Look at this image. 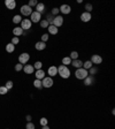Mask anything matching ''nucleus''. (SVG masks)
<instances>
[{
    "instance_id": "11",
    "label": "nucleus",
    "mask_w": 115,
    "mask_h": 129,
    "mask_svg": "<svg viewBox=\"0 0 115 129\" xmlns=\"http://www.w3.org/2000/svg\"><path fill=\"white\" fill-rule=\"evenodd\" d=\"M5 5H6L7 9H9V10H13V9L16 7V2L14 0H6V1H5Z\"/></svg>"
},
{
    "instance_id": "27",
    "label": "nucleus",
    "mask_w": 115,
    "mask_h": 129,
    "mask_svg": "<svg viewBox=\"0 0 115 129\" xmlns=\"http://www.w3.org/2000/svg\"><path fill=\"white\" fill-rule=\"evenodd\" d=\"M22 20H23V18H22V16H21V15H15L14 17H13V22H14L15 24L21 23Z\"/></svg>"
},
{
    "instance_id": "39",
    "label": "nucleus",
    "mask_w": 115,
    "mask_h": 129,
    "mask_svg": "<svg viewBox=\"0 0 115 129\" xmlns=\"http://www.w3.org/2000/svg\"><path fill=\"white\" fill-rule=\"evenodd\" d=\"M15 70H16V72H21V70H23V65L17 63V65L15 66Z\"/></svg>"
},
{
    "instance_id": "22",
    "label": "nucleus",
    "mask_w": 115,
    "mask_h": 129,
    "mask_svg": "<svg viewBox=\"0 0 115 129\" xmlns=\"http://www.w3.org/2000/svg\"><path fill=\"white\" fill-rule=\"evenodd\" d=\"M6 51L8 52V53H13V52L15 51V46L13 45L12 43H9V44L6 45Z\"/></svg>"
},
{
    "instance_id": "5",
    "label": "nucleus",
    "mask_w": 115,
    "mask_h": 129,
    "mask_svg": "<svg viewBox=\"0 0 115 129\" xmlns=\"http://www.w3.org/2000/svg\"><path fill=\"white\" fill-rule=\"evenodd\" d=\"M29 60H30V55H29V53H22V54L18 55V63H21V65H23V66H24Z\"/></svg>"
},
{
    "instance_id": "20",
    "label": "nucleus",
    "mask_w": 115,
    "mask_h": 129,
    "mask_svg": "<svg viewBox=\"0 0 115 129\" xmlns=\"http://www.w3.org/2000/svg\"><path fill=\"white\" fill-rule=\"evenodd\" d=\"M13 33L15 35V37L21 36V35H23V30H22L21 27H16V28H14V29H13Z\"/></svg>"
},
{
    "instance_id": "18",
    "label": "nucleus",
    "mask_w": 115,
    "mask_h": 129,
    "mask_svg": "<svg viewBox=\"0 0 115 129\" xmlns=\"http://www.w3.org/2000/svg\"><path fill=\"white\" fill-rule=\"evenodd\" d=\"M47 30H49V33H51V35H57V33L59 32V29H58L57 27H54L53 24H50Z\"/></svg>"
},
{
    "instance_id": "28",
    "label": "nucleus",
    "mask_w": 115,
    "mask_h": 129,
    "mask_svg": "<svg viewBox=\"0 0 115 129\" xmlns=\"http://www.w3.org/2000/svg\"><path fill=\"white\" fill-rule=\"evenodd\" d=\"M33 68L36 69V70H38V69H42L43 68V62H42V61H36V62H35V66H33Z\"/></svg>"
},
{
    "instance_id": "19",
    "label": "nucleus",
    "mask_w": 115,
    "mask_h": 129,
    "mask_svg": "<svg viewBox=\"0 0 115 129\" xmlns=\"http://www.w3.org/2000/svg\"><path fill=\"white\" fill-rule=\"evenodd\" d=\"M83 81H84V84H85V85H88V87H89V85H92V84H93L94 78H93V76H90V75H89L88 77H85Z\"/></svg>"
},
{
    "instance_id": "12",
    "label": "nucleus",
    "mask_w": 115,
    "mask_h": 129,
    "mask_svg": "<svg viewBox=\"0 0 115 129\" xmlns=\"http://www.w3.org/2000/svg\"><path fill=\"white\" fill-rule=\"evenodd\" d=\"M47 74L50 75V77H54L55 75H58V67L55 66H51L47 70Z\"/></svg>"
},
{
    "instance_id": "35",
    "label": "nucleus",
    "mask_w": 115,
    "mask_h": 129,
    "mask_svg": "<svg viewBox=\"0 0 115 129\" xmlns=\"http://www.w3.org/2000/svg\"><path fill=\"white\" fill-rule=\"evenodd\" d=\"M39 122H40V125H42V127H43V126H47V123H49V120H47L46 118H42Z\"/></svg>"
},
{
    "instance_id": "38",
    "label": "nucleus",
    "mask_w": 115,
    "mask_h": 129,
    "mask_svg": "<svg viewBox=\"0 0 115 129\" xmlns=\"http://www.w3.org/2000/svg\"><path fill=\"white\" fill-rule=\"evenodd\" d=\"M47 40H49V33H44V35L42 36V40H40V42L46 43Z\"/></svg>"
},
{
    "instance_id": "8",
    "label": "nucleus",
    "mask_w": 115,
    "mask_h": 129,
    "mask_svg": "<svg viewBox=\"0 0 115 129\" xmlns=\"http://www.w3.org/2000/svg\"><path fill=\"white\" fill-rule=\"evenodd\" d=\"M31 21L29 20V18H23L21 21V28H22V30H29L31 28Z\"/></svg>"
},
{
    "instance_id": "31",
    "label": "nucleus",
    "mask_w": 115,
    "mask_h": 129,
    "mask_svg": "<svg viewBox=\"0 0 115 129\" xmlns=\"http://www.w3.org/2000/svg\"><path fill=\"white\" fill-rule=\"evenodd\" d=\"M92 9H93V6H92L91 3H86V5H85V12L86 13H91Z\"/></svg>"
},
{
    "instance_id": "26",
    "label": "nucleus",
    "mask_w": 115,
    "mask_h": 129,
    "mask_svg": "<svg viewBox=\"0 0 115 129\" xmlns=\"http://www.w3.org/2000/svg\"><path fill=\"white\" fill-rule=\"evenodd\" d=\"M70 63H71V59H70L69 57H64L63 59H62V65H63V66H68Z\"/></svg>"
},
{
    "instance_id": "13",
    "label": "nucleus",
    "mask_w": 115,
    "mask_h": 129,
    "mask_svg": "<svg viewBox=\"0 0 115 129\" xmlns=\"http://www.w3.org/2000/svg\"><path fill=\"white\" fill-rule=\"evenodd\" d=\"M91 18H92L91 13L84 12V13H82V14H81V20H82L83 22H89V21H91Z\"/></svg>"
},
{
    "instance_id": "23",
    "label": "nucleus",
    "mask_w": 115,
    "mask_h": 129,
    "mask_svg": "<svg viewBox=\"0 0 115 129\" xmlns=\"http://www.w3.org/2000/svg\"><path fill=\"white\" fill-rule=\"evenodd\" d=\"M91 67H93V65H92V62H91L90 60H88V61H85V62H83V67H82V68H84V69H86V70H89V69H90Z\"/></svg>"
},
{
    "instance_id": "21",
    "label": "nucleus",
    "mask_w": 115,
    "mask_h": 129,
    "mask_svg": "<svg viewBox=\"0 0 115 129\" xmlns=\"http://www.w3.org/2000/svg\"><path fill=\"white\" fill-rule=\"evenodd\" d=\"M44 10H45V5H44V3H42V2H38V3H37L36 12H38V13H40V14H42Z\"/></svg>"
},
{
    "instance_id": "40",
    "label": "nucleus",
    "mask_w": 115,
    "mask_h": 129,
    "mask_svg": "<svg viewBox=\"0 0 115 129\" xmlns=\"http://www.w3.org/2000/svg\"><path fill=\"white\" fill-rule=\"evenodd\" d=\"M18 43H20V39H18V37H14V38L12 39V44H13L14 46L17 45Z\"/></svg>"
},
{
    "instance_id": "29",
    "label": "nucleus",
    "mask_w": 115,
    "mask_h": 129,
    "mask_svg": "<svg viewBox=\"0 0 115 129\" xmlns=\"http://www.w3.org/2000/svg\"><path fill=\"white\" fill-rule=\"evenodd\" d=\"M69 58L71 59V60H76V59H78V53H77L76 51H73L71 53H70Z\"/></svg>"
},
{
    "instance_id": "2",
    "label": "nucleus",
    "mask_w": 115,
    "mask_h": 129,
    "mask_svg": "<svg viewBox=\"0 0 115 129\" xmlns=\"http://www.w3.org/2000/svg\"><path fill=\"white\" fill-rule=\"evenodd\" d=\"M75 76L77 80H84L85 77L89 76V73H88V70L84 68H78V69H76Z\"/></svg>"
},
{
    "instance_id": "33",
    "label": "nucleus",
    "mask_w": 115,
    "mask_h": 129,
    "mask_svg": "<svg viewBox=\"0 0 115 129\" xmlns=\"http://www.w3.org/2000/svg\"><path fill=\"white\" fill-rule=\"evenodd\" d=\"M37 3H38V1H37V0H30V1H29V3H28V6L32 8V7H36L37 6Z\"/></svg>"
},
{
    "instance_id": "37",
    "label": "nucleus",
    "mask_w": 115,
    "mask_h": 129,
    "mask_svg": "<svg viewBox=\"0 0 115 129\" xmlns=\"http://www.w3.org/2000/svg\"><path fill=\"white\" fill-rule=\"evenodd\" d=\"M25 129H36V126L32 122H28L27 126H25Z\"/></svg>"
},
{
    "instance_id": "4",
    "label": "nucleus",
    "mask_w": 115,
    "mask_h": 129,
    "mask_svg": "<svg viewBox=\"0 0 115 129\" xmlns=\"http://www.w3.org/2000/svg\"><path fill=\"white\" fill-rule=\"evenodd\" d=\"M30 21H31V23H38V22H40L42 21V14H40V13H38V12H36V10H35V12H32L31 13V15H30Z\"/></svg>"
},
{
    "instance_id": "7",
    "label": "nucleus",
    "mask_w": 115,
    "mask_h": 129,
    "mask_svg": "<svg viewBox=\"0 0 115 129\" xmlns=\"http://www.w3.org/2000/svg\"><path fill=\"white\" fill-rule=\"evenodd\" d=\"M52 24L59 29V27H61V25L63 24V17H62V16H60V15L55 16V17L53 18V22H52Z\"/></svg>"
},
{
    "instance_id": "3",
    "label": "nucleus",
    "mask_w": 115,
    "mask_h": 129,
    "mask_svg": "<svg viewBox=\"0 0 115 129\" xmlns=\"http://www.w3.org/2000/svg\"><path fill=\"white\" fill-rule=\"evenodd\" d=\"M53 83H54V81H53V78L50 77V76H47V77H44L42 80V85L43 88H46V89H50V88L53 87Z\"/></svg>"
},
{
    "instance_id": "36",
    "label": "nucleus",
    "mask_w": 115,
    "mask_h": 129,
    "mask_svg": "<svg viewBox=\"0 0 115 129\" xmlns=\"http://www.w3.org/2000/svg\"><path fill=\"white\" fill-rule=\"evenodd\" d=\"M8 91H9V90L7 89L6 87H0V95H6Z\"/></svg>"
},
{
    "instance_id": "30",
    "label": "nucleus",
    "mask_w": 115,
    "mask_h": 129,
    "mask_svg": "<svg viewBox=\"0 0 115 129\" xmlns=\"http://www.w3.org/2000/svg\"><path fill=\"white\" fill-rule=\"evenodd\" d=\"M40 23V28H43V29H44V28H49V22L46 21V20H42V21L39 22Z\"/></svg>"
},
{
    "instance_id": "10",
    "label": "nucleus",
    "mask_w": 115,
    "mask_h": 129,
    "mask_svg": "<svg viewBox=\"0 0 115 129\" xmlns=\"http://www.w3.org/2000/svg\"><path fill=\"white\" fill-rule=\"evenodd\" d=\"M90 61L92 62V65H100V63L103 62V58L100 57V55H98V54H93L91 57Z\"/></svg>"
},
{
    "instance_id": "32",
    "label": "nucleus",
    "mask_w": 115,
    "mask_h": 129,
    "mask_svg": "<svg viewBox=\"0 0 115 129\" xmlns=\"http://www.w3.org/2000/svg\"><path fill=\"white\" fill-rule=\"evenodd\" d=\"M59 13H60V10H59V8H57V7H54V8L52 9L51 14H52V15H53V16H54V17H55V16H58V15H59Z\"/></svg>"
},
{
    "instance_id": "25",
    "label": "nucleus",
    "mask_w": 115,
    "mask_h": 129,
    "mask_svg": "<svg viewBox=\"0 0 115 129\" xmlns=\"http://www.w3.org/2000/svg\"><path fill=\"white\" fill-rule=\"evenodd\" d=\"M33 87L35 88H37V89H42L43 88V85H42V81H40V80H35V81H33Z\"/></svg>"
},
{
    "instance_id": "42",
    "label": "nucleus",
    "mask_w": 115,
    "mask_h": 129,
    "mask_svg": "<svg viewBox=\"0 0 115 129\" xmlns=\"http://www.w3.org/2000/svg\"><path fill=\"white\" fill-rule=\"evenodd\" d=\"M31 119H32V118H31V115H27V120L29 121V122L31 121Z\"/></svg>"
},
{
    "instance_id": "17",
    "label": "nucleus",
    "mask_w": 115,
    "mask_h": 129,
    "mask_svg": "<svg viewBox=\"0 0 115 129\" xmlns=\"http://www.w3.org/2000/svg\"><path fill=\"white\" fill-rule=\"evenodd\" d=\"M35 47H36L37 51H43V50H45V48H46V43H44V42H37L36 45H35Z\"/></svg>"
},
{
    "instance_id": "16",
    "label": "nucleus",
    "mask_w": 115,
    "mask_h": 129,
    "mask_svg": "<svg viewBox=\"0 0 115 129\" xmlns=\"http://www.w3.org/2000/svg\"><path fill=\"white\" fill-rule=\"evenodd\" d=\"M35 75H36V78H37V80H40V81H42L43 78L45 77V72H44L43 69H38V70H36Z\"/></svg>"
},
{
    "instance_id": "6",
    "label": "nucleus",
    "mask_w": 115,
    "mask_h": 129,
    "mask_svg": "<svg viewBox=\"0 0 115 129\" xmlns=\"http://www.w3.org/2000/svg\"><path fill=\"white\" fill-rule=\"evenodd\" d=\"M20 10H21L22 15H24V16H30L31 13L33 12L32 8H31V7H29L28 5H23V6L21 7V9H20Z\"/></svg>"
},
{
    "instance_id": "43",
    "label": "nucleus",
    "mask_w": 115,
    "mask_h": 129,
    "mask_svg": "<svg viewBox=\"0 0 115 129\" xmlns=\"http://www.w3.org/2000/svg\"><path fill=\"white\" fill-rule=\"evenodd\" d=\"M42 129H51V128H50L49 126H43V127H42Z\"/></svg>"
},
{
    "instance_id": "1",
    "label": "nucleus",
    "mask_w": 115,
    "mask_h": 129,
    "mask_svg": "<svg viewBox=\"0 0 115 129\" xmlns=\"http://www.w3.org/2000/svg\"><path fill=\"white\" fill-rule=\"evenodd\" d=\"M58 75H60L62 78L67 80V78L70 77V70L69 68L67 66H63V65H61V66L58 67Z\"/></svg>"
},
{
    "instance_id": "15",
    "label": "nucleus",
    "mask_w": 115,
    "mask_h": 129,
    "mask_svg": "<svg viewBox=\"0 0 115 129\" xmlns=\"http://www.w3.org/2000/svg\"><path fill=\"white\" fill-rule=\"evenodd\" d=\"M71 66H74L75 68H82L83 67V61L79 60V59H76V60H71Z\"/></svg>"
},
{
    "instance_id": "24",
    "label": "nucleus",
    "mask_w": 115,
    "mask_h": 129,
    "mask_svg": "<svg viewBox=\"0 0 115 129\" xmlns=\"http://www.w3.org/2000/svg\"><path fill=\"white\" fill-rule=\"evenodd\" d=\"M97 72H98V68H97V67H91V68L88 70V73H89V75H90V76L96 75V74H97Z\"/></svg>"
},
{
    "instance_id": "14",
    "label": "nucleus",
    "mask_w": 115,
    "mask_h": 129,
    "mask_svg": "<svg viewBox=\"0 0 115 129\" xmlns=\"http://www.w3.org/2000/svg\"><path fill=\"white\" fill-rule=\"evenodd\" d=\"M23 72H24L25 74H33L35 68H33L32 65H24V66H23Z\"/></svg>"
},
{
    "instance_id": "34",
    "label": "nucleus",
    "mask_w": 115,
    "mask_h": 129,
    "mask_svg": "<svg viewBox=\"0 0 115 129\" xmlns=\"http://www.w3.org/2000/svg\"><path fill=\"white\" fill-rule=\"evenodd\" d=\"M53 18H54V16L52 15V14H47V16H46V21L49 22V24H52V22H53Z\"/></svg>"
},
{
    "instance_id": "41",
    "label": "nucleus",
    "mask_w": 115,
    "mask_h": 129,
    "mask_svg": "<svg viewBox=\"0 0 115 129\" xmlns=\"http://www.w3.org/2000/svg\"><path fill=\"white\" fill-rule=\"evenodd\" d=\"M5 87H6L8 90H10V89L13 88V82H12V81H7V82H6V85H5Z\"/></svg>"
},
{
    "instance_id": "9",
    "label": "nucleus",
    "mask_w": 115,
    "mask_h": 129,
    "mask_svg": "<svg viewBox=\"0 0 115 129\" xmlns=\"http://www.w3.org/2000/svg\"><path fill=\"white\" fill-rule=\"evenodd\" d=\"M59 10H60L62 14H64V15H68V14H70V12H71V7H70L69 5L63 3V5H61V6H60Z\"/></svg>"
}]
</instances>
